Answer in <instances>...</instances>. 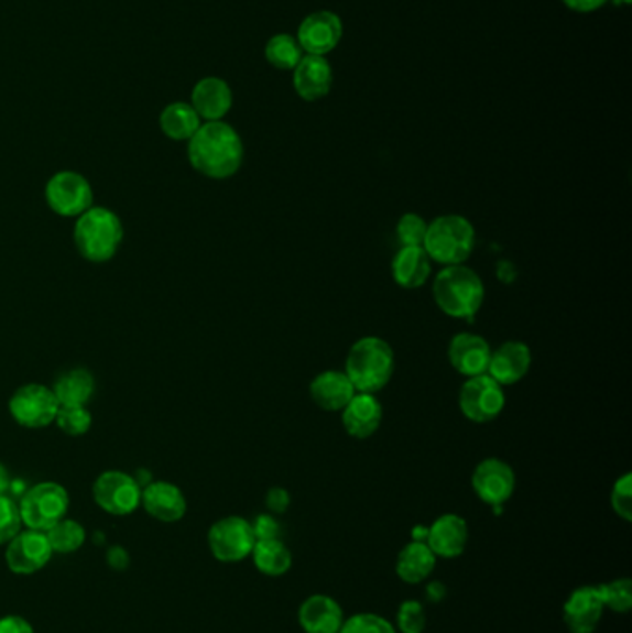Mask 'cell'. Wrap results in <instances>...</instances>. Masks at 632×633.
Returning <instances> with one entry per match:
<instances>
[{"mask_svg": "<svg viewBox=\"0 0 632 633\" xmlns=\"http://www.w3.org/2000/svg\"><path fill=\"white\" fill-rule=\"evenodd\" d=\"M265 58L276 69L292 70L303 59V48L297 37L290 34H276L265 45Z\"/></svg>", "mask_w": 632, "mask_h": 633, "instance_id": "f546056e", "label": "cell"}, {"mask_svg": "<svg viewBox=\"0 0 632 633\" xmlns=\"http://www.w3.org/2000/svg\"><path fill=\"white\" fill-rule=\"evenodd\" d=\"M297 621L305 633H340L346 613L333 597L310 594L301 602Z\"/></svg>", "mask_w": 632, "mask_h": 633, "instance_id": "ac0fdd59", "label": "cell"}, {"mask_svg": "<svg viewBox=\"0 0 632 633\" xmlns=\"http://www.w3.org/2000/svg\"><path fill=\"white\" fill-rule=\"evenodd\" d=\"M94 187L86 176L75 171H59L47 182L45 200L54 214L77 219L94 206Z\"/></svg>", "mask_w": 632, "mask_h": 633, "instance_id": "ba28073f", "label": "cell"}, {"mask_svg": "<svg viewBox=\"0 0 632 633\" xmlns=\"http://www.w3.org/2000/svg\"><path fill=\"white\" fill-rule=\"evenodd\" d=\"M447 597V587L444 581L427 580L425 581V599L433 604H439Z\"/></svg>", "mask_w": 632, "mask_h": 633, "instance_id": "7bdbcfd3", "label": "cell"}, {"mask_svg": "<svg viewBox=\"0 0 632 633\" xmlns=\"http://www.w3.org/2000/svg\"><path fill=\"white\" fill-rule=\"evenodd\" d=\"M433 262L423 247H401L392 263L395 284L403 290H417L427 282Z\"/></svg>", "mask_w": 632, "mask_h": 633, "instance_id": "484cf974", "label": "cell"}, {"mask_svg": "<svg viewBox=\"0 0 632 633\" xmlns=\"http://www.w3.org/2000/svg\"><path fill=\"white\" fill-rule=\"evenodd\" d=\"M45 534L53 546L54 554L77 553L78 548H83L86 543V530L83 524L67 517L54 524L53 528H48Z\"/></svg>", "mask_w": 632, "mask_h": 633, "instance_id": "4dcf8cb0", "label": "cell"}, {"mask_svg": "<svg viewBox=\"0 0 632 633\" xmlns=\"http://www.w3.org/2000/svg\"><path fill=\"white\" fill-rule=\"evenodd\" d=\"M604 604L598 586H580L563 605L564 624L569 633H593L603 619Z\"/></svg>", "mask_w": 632, "mask_h": 633, "instance_id": "5bb4252c", "label": "cell"}, {"mask_svg": "<svg viewBox=\"0 0 632 633\" xmlns=\"http://www.w3.org/2000/svg\"><path fill=\"white\" fill-rule=\"evenodd\" d=\"M618 4H631L632 0H615Z\"/></svg>", "mask_w": 632, "mask_h": 633, "instance_id": "bcb514c9", "label": "cell"}, {"mask_svg": "<svg viewBox=\"0 0 632 633\" xmlns=\"http://www.w3.org/2000/svg\"><path fill=\"white\" fill-rule=\"evenodd\" d=\"M471 488L480 502L492 508H501L514 494V469L503 459H482L471 474Z\"/></svg>", "mask_w": 632, "mask_h": 633, "instance_id": "7c38bea8", "label": "cell"}, {"mask_svg": "<svg viewBox=\"0 0 632 633\" xmlns=\"http://www.w3.org/2000/svg\"><path fill=\"white\" fill-rule=\"evenodd\" d=\"M18 504L26 528L47 532L54 524L67 517L69 493L64 485L56 482L35 483L24 491Z\"/></svg>", "mask_w": 632, "mask_h": 633, "instance_id": "8992f818", "label": "cell"}, {"mask_svg": "<svg viewBox=\"0 0 632 633\" xmlns=\"http://www.w3.org/2000/svg\"><path fill=\"white\" fill-rule=\"evenodd\" d=\"M0 633H34V627L23 616L8 615L0 619Z\"/></svg>", "mask_w": 632, "mask_h": 633, "instance_id": "60d3db41", "label": "cell"}, {"mask_svg": "<svg viewBox=\"0 0 632 633\" xmlns=\"http://www.w3.org/2000/svg\"><path fill=\"white\" fill-rule=\"evenodd\" d=\"M504 404H506V396H504L503 385H499L488 374L468 378L458 395V406L464 417L477 425L492 423L493 418H498L503 413Z\"/></svg>", "mask_w": 632, "mask_h": 633, "instance_id": "30bf717a", "label": "cell"}, {"mask_svg": "<svg viewBox=\"0 0 632 633\" xmlns=\"http://www.w3.org/2000/svg\"><path fill=\"white\" fill-rule=\"evenodd\" d=\"M124 228L116 211L91 206L77 217L73 241L78 254L91 263L110 262L123 243Z\"/></svg>", "mask_w": 632, "mask_h": 633, "instance_id": "7a4b0ae2", "label": "cell"}, {"mask_svg": "<svg viewBox=\"0 0 632 633\" xmlns=\"http://www.w3.org/2000/svg\"><path fill=\"white\" fill-rule=\"evenodd\" d=\"M434 303L453 319H473L484 303V284L473 269L451 265L434 279Z\"/></svg>", "mask_w": 632, "mask_h": 633, "instance_id": "277c9868", "label": "cell"}, {"mask_svg": "<svg viewBox=\"0 0 632 633\" xmlns=\"http://www.w3.org/2000/svg\"><path fill=\"white\" fill-rule=\"evenodd\" d=\"M475 241L477 236L473 225L466 217L449 214L428 222L423 250L427 252L431 262L451 268V265H464V262L473 254Z\"/></svg>", "mask_w": 632, "mask_h": 633, "instance_id": "5b68a950", "label": "cell"}, {"mask_svg": "<svg viewBox=\"0 0 632 633\" xmlns=\"http://www.w3.org/2000/svg\"><path fill=\"white\" fill-rule=\"evenodd\" d=\"M468 541V523L457 513H445L428 526L425 543L436 558L455 559L462 556Z\"/></svg>", "mask_w": 632, "mask_h": 633, "instance_id": "e0dca14e", "label": "cell"}, {"mask_svg": "<svg viewBox=\"0 0 632 633\" xmlns=\"http://www.w3.org/2000/svg\"><path fill=\"white\" fill-rule=\"evenodd\" d=\"M59 406H88L95 395V378L88 369H70L54 382Z\"/></svg>", "mask_w": 632, "mask_h": 633, "instance_id": "4316f807", "label": "cell"}, {"mask_svg": "<svg viewBox=\"0 0 632 633\" xmlns=\"http://www.w3.org/2000/svg\"><path fill=\"white\" fill-rule=\"evenodd\" d=\"M141 505L151 517L162 523H176L188 512L186 496L171 482H151L141 489Z\"/></svg>", "mask_w": 632, "mask_h": 633, "instance_id": "ffe728a7", "label": "cell"}, {"mask_svg": "<svg viewBox=\"0 0 632 633\" xmlns=\"http://www.w3.org/2000/svg\"><path fill=\"white\" fill-rule=\"evenodd\" d=\"M395 371V354L381 337L369 336L352 345L346 361V374L357 393L375 395L384 390Z\"/></svg>", "mask_w": 632, "mask_h": 633, "instance_id": "3957f363", "label": "cell"}, {"mask_svg": "<svg viewBox=\"0 0 632 633\" xmlns=\"http://www.w3.org/2000/svg\"><path fill=\"white\" fill-rule=\"evenodd\" d=\"M252 524V532L257 535V541L264 539H281L282 526L279 521H276V515L273 513H264V515H258Z\"/></svg>", "mask_w": 632, "mask_h": 633, "instance_id": "f35d334b", "label": "cell"}, {"mask_svg": "<svg viewBox=\"0 0 632 633\" xmlns=\"http://www.w3.org/2000/svg\"><path fill=\"white\" fill-rule=\"evenodd\" d=\"M447 356L455 371L460 372L462 376L473 378L487 374L492 349L484 337L464 331L453 337Z\"/></svg>", "mask_w": 632, "mask_h": 633, "instance_id": "2e32d148", "label": "cell"}, {"mask_svg": "<svg viewBox=\"0 0 632 633\" xmlns=\"http://www.w3.org/2000/svg\"><path fill=\"white\" fill-rule=\"evenodd\" d=\"M563 2L574 12L590 13L604 7L609 0H563Z\"/></svg>", "mask_w": 632, "mask_h": 633, "instance_id": "b9f144b4", "label": "cell"}, {"mask_svg": "<svg viewBox=\"0 0 632 633\" xmlns=\"http://www.w3.org/2000/svg\"><path fill=\"white\" fill-rule=\"evenodd\" d=\"M54 425L58 426L65 436L80 437L88 434L94 425V417L86 406H59Z\"/></svg>", "mask_w": 632, "mask_h": 633, "instance_id": "d6a6232c", "label": "cell"}, {"mask_svg": "<svg viewBox=\"0 0 632 633\" xmlns=\"http://www.w3.org/2000/svg\"><path fill=\"white\" fill-rule=\"evenodd\" d=\"M290 504H292V496L284 488H271L265 494V505L273 515L286 513Z\"/></svg>", "mask_w": 632, "mask_h": 633, "instance_id": "ab89813d", "label": "cell"}, {"mask_svg": "<svg viewBox=\"0 0 632 633\" xmlns=\"http://www.w3.org/2000/svg\"><path fill=\"white\" fill-rule=\"evenodd\" d=\"M254 545L257 535L252 532L251 521L238 515L219 519L208 530L211 556L221 564H240L243 559L251 558Z\"/></svg>", "mask_w": 632, "mask_h": 633, "instance_id": "52a82bcc", "label": "cell"}, {"mask_svg": "<svg viewBox=\"0 0 632 633\" xmlns=\"http://www.w3.org/2000/svg\"><path fill=\"white\" fill-rule=\"evenodd\" d=\"M258 572L270 578H281L292 569L293 554L282 539L257 541L251 553Z\"/></svg>", "mask_w": 632, "mask_h": 633, "instance_id": "83f0119b", "label": "cell"}, {"mask_svg": "<svg viewBox=\"0 0 632 633\" xmlns=\"http://www.w3.org/2000/svg\"><path fill=\"white\" fill-rule=\"evenodd\" d=\"M10 488H12V477H10L7 467L0 463V494H8Z\"/></svg>", "mask_w": 632, "mask_h": 633, "instance_id": "ee69618b", "label": "cell"}, {"mask_svg": "<svg viewBox=\"0 0 632 633\" xmlns=\"http://www.w3.org/2000/svg\"><path fill=\"white\" fill-rule=\"evenodd\" d=\"M436 564H438V558L428 548L427 543L411 541L408 545H404L399 550L397 559H395V575L404 583L417 586V583H425L433 576Z\"/></svg>", "mask_w": 632, "mask_h": 633, "instance_id": "d4e9b609", "label": "cell"}, {"mask_svg": "<svg viewBox=\"0 0 632 633\" xmlns=\"http://www.w3.org/2000/svg\"><path fill=\"white\" fill-rule=\"evenodd\" d=\"M357 395L351 380L346 372L325 371L319 372L310 384V396L317 407L323 412H341Z\"/></svg>", "mask_w": 632, "mask_h": 633, "instance_id": "cb8c5ba5", "label": "cell"}, {"mask_svg": "<svg viewBox=\"0 0 632 633\" xmlns=\"http://www.w3.org/2000/svg\"><path fill=\"white\" fill-rule=\"evenodd\" d=\"M53 546L48 543L45 532L26 530L19 532L7 548L8 569L13 575H34L42 570L53 558Z\"/></svg>", "mask_w": 632, "mask_h": 633, "instance_id": "4fadbf2b", "label": "cell"}, {"mask_svg": "<svg viewBox=\"0 0 632 633\" xmlns=\"http://www.w3.org/2000/svg\"><path fill=\"white\" fill-rule=\"evenodd\" d=\"M23 519L12 496L0 494V545H8L21 532Z\"/></svg>", "mask_w": 632, "mask_h": 633, "instance_id": "d590c367", "label": "cell"}, {"mask_svg": "<svg viewBox=\"0 0 632 633\" xmlns=\"http://www.w3.org/2000/svg\"><path fill=\"white\" fill-rule=\"evenodd\" d=\"M610 505L618 517L623 519L625 523L632 521V474L625 472L623 477L618 478L610 493Z\"/></svg>", "mask_w": 632, "mask_h": 633, "instance_id": "74e56055", "label": "cell"}, {"mask_svg": "<svg viewBox=\"0 0 632 633\" xmlns=\"http://www.w3.org/2000/svg\"><path fill=\"white\" fill-rule=\"evenodd\" d=\"M200 124L199 113L188 102H173L160 113V129L173 141L192 140Z\"/></svg>", "mask_w": 632, "mask_h": 633, "instance_id": "f1b7e54d", "label": "cell"}, {"mask_svg": "<svg viewBox=\"0 0 632 633\" xmlns=\"http://www.w3.org/2000/svg\"><path fill=\"white\" fill-rule=\"evenodd\" d=\"M192 106L206 122L221 121L232 108V91L227 81L208 76L195 84L192 91Z\"/></svg>", "mask_w": 632, "mask_h": 633, "instance_id": "603a6c76", "label": "cell"}, {"mask_svg": "<svg viewBox=\"0 0 632 633\" xmlns=\"http://www.w3.org/2000/svg\"><path fill=\"white\" fill-rule=\"evenodd\" d=\"M91 493L100 510L116 517L130 515L141 505L140 482L123 471H106L99 474Z\"/></svg>", "mask_w": 632, "mask_h": 633, "instance_id": "8fae6325", "label": "cell"}, {"mask_svg": "<svg viewBox=\"0 0 632 633\" xmlns=\"http://www.w3.org/2000/svg\"><path fill=\"white\" fill-rule=\"evenodd\" d=\"M293 88L301 99L308 102L327 97L333 88V67L327 58L312 54L303 56L297 67L293 69Z\"/></svg>", "mask_w": 632, "mask_h": 633, "instance_id": "7402d4cb", "label": "cell"}, {"mask_svg": "<svg viewBox=\"0 0 632 633\" xmlns=\"http://www.w3.org/2000/svg\"><path fill=\"white\" fill-rule=\"evenodd\" d=\"M531 363L533 354L527 345L522 341H506L498 350H492L487 374L499 385H514L527 376Z\"/></svg>", "mask_w": 632, "mask_h": 633, "instance_id": "d6986e66", "label": "cell"}, {"mask_svg": "<svg viewBox=\"0 0 632 633\" xmlns=\"http://www.w3.org/2000/svg\"><path fill=\"white\" fill-rule=\"evenodd\" d=\"M598 587L604 610L614 613H629L632 610V581L629 578H615Z\"/></svg>", "mask_w": 632, "mask_h": 633, "instance_id": "1f68e13d", "label": "cell"}, {"mask_svg": "<svg viewBox=\"0 0 632 633\" xmlns=\"http://www.w3.org/2000/svg\"><path fill=\"white\" fill-rule=\"evenodd\" d=\"M397 633H423L427 627V613L419 600H404L395 613Z\"/></svg>", "mask_w": 632, "mask_h": 633, "instance_id": "836d02e7", "label": "cell"}, {"mask_svg": "<svg viewBox=\"0 0 632 633\" xmlns=\"http://www.w3.org/2000/svg\"><path fill=\"white\" fill-rule=\"evenodd\" d=\"M8 410L19 426L42 430L54 425L59 402L47 385L26 384L13 393Z\"/></svg>", "mask_w": 632, "mask_h": 633, "instance_id": "9c48e42d", "label": "cell"}, {"mask_svg": "<svg viewBox=\"0 0 632 633\" xmlns=\"http://www.w3.org/2000/svg\"><path fill=\"white\" fill-rule=\"evenodd\" d=\"M188 160L206 178L227 181L243 163V141L227 122H205L188 141Z\"/></svg>", "mask_w": 632, "mask_h": 633, "instance_id": "6da1fadb", "label": "cell"}, {"mask_svg": "<svg viewBox=\"0 0 632 633\" xmlns=\"http://www.w3.org/2000/svg\"><path fill=\"white\" fill-rule=\"evenodd\" d=\"M384 410L375 395L357 393L351 402L341 410V423L349 436L355 439H368L382 425Z\"/></svg>", "mask_w": 632, "mask_h": 633, "instance_id": "44dd1931", "label": "cell"}, {"mask_svg": "<svg viewBox=\"0 0 632 633\" xmlns=\"http://www.w3.org/2000/svg\"><path fill=\"white\" fill-rule=\"evenodd\" d=\"M341 34H344L341 19L336 13L323 10V12L312 13L301 23L297 41L303 53L325 56L338 47Z\"/></svg>", "mask_w": 632, "mask_h": 633, "instance_id": "9a60e30c", "label": "cell"}, {"mask_svg": "<svg viewBox=\"0 0 632 633\" xmlns=\"http://www.w3.org/2000/svg\"><path fill=\"white\" fill-rule=\"evenodd\" d=\"M340 633H397L393 622L377 613H355L346 616Z\"/></svg>", "mask_w": 632, "mask_h": 633, "instance_id": "e575fe53", "label": "cell"}, {"mask_svg": "<svg viewBox=\"0 0 632 633\" xmlns=\"http://www.w3.org/2000/svg\"><path fill=\"white\" fill-rule=\"evenodd\" d=\"M427 530L428 526H416L414 532H412L411 541H422V543H425V541H427Z\"/></svg>", "mask_w": 632, "mask_h": 633, "instance_id": "f6af8a7d", "label": "cell"}, {"mask_svg": "<svg viewBox=\"0 0 632 633\" xmlns=\"http://www.w3.org/2000/svg\"><path fill=\"white\" fill-rule=\"evenodd\" d=\"M428 222L417 214H404L397 222V239L401 247H423Z\"/></svg>", "mask_w": 632, "mask_h": 633, "instance_id": "8d00e7d4", "label": "cell"}]
</instances>
